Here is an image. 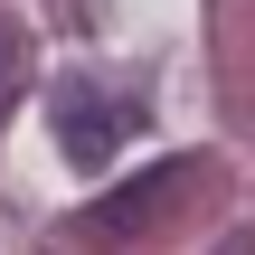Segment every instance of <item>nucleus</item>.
<instances>
[{
	"label": "nucleus",
	"mask_w": 255,
	"mask_h": 255,
	"mask_svg": "<svg viewBox=\"0 0 255 255\" xmlns=\"http://www.w3.org/2000/svg\"><path fill=\"white\" fill-rule=\"evenodd\" d=\"M218 255H255V237H227V246H218Z\"/></svg>",
	"instance_id": "obj_4"
},
{
	"label": "nucleus",
	"mask_w": 255,
	"mask_h": 255,
	"mask_svg": "<svg viewBox=\"0 0 255 255\" xmlns=\"http://www.w3.org/2000/svg\"><path fill=\"white\" fill-rule=\"evenodd\" d=\"M199 189H208V161H199V151L151 161V170H132L123 189L85 199V208H76V237H85V246H142V237H161V227H170Z\"/></svg>",
	"instance_id": "obj_1"
},
{
	"label": "nucleus",
	"mask_w": 255,
	"mask_h": 255,
	"mask_svg": "<svg viewBox=\"0 0 255 255\" xmlns=\"http://www.w3.org/2000/svg\"><path fill=\"white\" fill-rule=\"evenodd\" d=\"M19 76H28V57H19V28H0V114L19 104Z\"/></svg>",
	"instance_id": "obj_3"
},
{
	"label": "nucleus",
	"mask_w": 255,
	"mask_h": 255,
	"mask_svg": "<svg viewBox=\"0 0 255 255\" xmlns=\"http://www.w3.org/2000/svg\"><path fill=\"white\" fill-rule=\"evenodd\" d=\"M47 123H57V151H66L76 170H104V161L132 142L142 104H132L123 85H104V76H66V85L47 95Z\"/></svg>",
	"instance_id": "obj_2"
}]
</instances>
